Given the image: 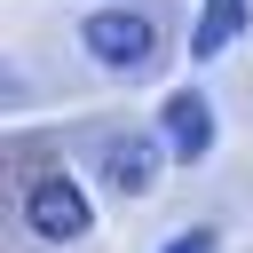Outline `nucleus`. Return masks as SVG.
Listing matches in <instances>:
<instances>
[{"label": "nucleus", "instance_id": "20e7f679", "mask_svg": "<svg viewBox=\"0 0 253 253\" xmlns=\"http://www.w3.org/2000/svg\"><path fill=\"white\" fill-rule=\"evenodd\" d=\"M158 142H166V158H206V150H213V103H206L198 87L166 95V111H158Z\"/></svg>", "mask_w": 253, "mask_h": 253}, {"label": "nucleus", "instance_id": "7ed1b4c3", "mask_svg": "<svg viewBox=\"0 0 253 253\" xmlns=\"http://www.w3.org/2000/svg\"><path fill=\"white\" fill-rule=\"evenodd\" d=\"M95 166H103V190L142 198V190L158 182V166H166V142H158L150 126H111V134H103V150H95Z\"/></svg>", "mask_w": 253, "mask_h": 253}, {"label": "nucleus", "instance_id": "423d86ee", "mask_svg": "<svg viewBox=\"0 0 253 253\" xmlns=\"http://www.w3.org/2000/svg\"><path fill=\"white\" fill-rule=\"evenodd\" d=\"M158 253H213V229H174Z\"/></svg>", "mask_w": 253, "mask_h": 253}, {"label": "nucleus", "instance_id": "f03ea898", "mask_svg": "<svg viewBox=\"0 0 253 253\" xmlns=\"http://www.w3.org/2000/svg\"><path fill=\"white\" fill-rule=\"evenodd\" d=\"M24 221H32V237H47V245H79L87 237V190L71 182V174H32L24 182Z\"/></svg>", "mask_w": 253, "mask_h": 253}, {"label": "nucleus", "instance_id": "39448f33", "mask_svg": "<svg viewBox=\"0 0 253 253\" xmlns=\"http://www.w3.org/2000/svg\"><path fill=\"white\" fill-rule=\"evenodd\" d=\"M237 32H245V0H206V8H198V32H190V55L213 63Z\"/></svg>", "mask_w": 253, "mask_h": 253}, {"label": "nucleus", "instance_id": "f257e3e1", "mask_svg": "<svg viewBox=\"0 0 253 253\" xmlns=\"http://www.w3.org/2000/svg\"><path fill=\"white\" fill-rule=\"evenodd\" d=\"M79 40H87V55L95 63H111V71H150V55H158V32H150V16H134V8H95L87 24H79Z\"/></svg>", "mask_w": 253, "mask_h": 253}]
</instances>
